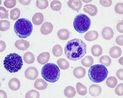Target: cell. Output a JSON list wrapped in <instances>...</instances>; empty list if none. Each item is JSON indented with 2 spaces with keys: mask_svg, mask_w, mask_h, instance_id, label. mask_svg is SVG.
I'll return each instance as SVG.
<instances>
[{
  "mask_svg": "<svg viewBox=\"0 0 123 98\" xmlns=\"http://www.w3.org/2000/svg\"><path fill=\"white\" fill-rule=\"evenodd\" d=\"M87 45L84 41L79 38H74L69 41L64 48L66 57L72 61L83 58L87 53Z\"/></svg>",
  "mask_w": 123,
  "mask_h": 98,
  "instance_id": "1",
  "label": "cell"
},
{
  "mask_svg": "<svg viewBox=\"0 0 123 98\" xmlns=\"http://www.w3.org/2000/svg\"><path fill=\"white\" fill-rule=\"evenodd\" d=\"M3 65L7 71L10 73H15L19 71L22 67V59L17 54L10 53L5 58Z\"/></svg>",
  "mask_w": 123,
  "mask_h": 98,
  "instance_id": "2",
  "label": "cell"
},
{
  "mask_svg": "<svg viewBox=\"0 0 123 98\" xmlns=\"http://www.w3.org/2000/svg\"><path fill=\"white\" fill-rule=\"evenodd\" d=\"M14 30L17 36L21 38H25L30 36L33 30L32 23L25 18L18 20L14 25Z\"/></svg>",
  "mask_w": 123,
  "mask_h": 98,
  "instance_id": "3",
  "label": "cell"
},
{
  "mask_svg": "<svg viewBox=\"0 0 123 98\" xmlns=\"http://www.w3.org/2000/svg\"><path fill=\"white\" fill-rule=\"evenodd\" d=\"M108 74V69L104 65L96 64L90 67L88 71V76L91 81L96 83L104 81Z\"/></svg>",
  "mask_w": 123,
  "mask_h": 98,
  "instance_id": "4",
  "label": "cell"
},
{
  "mask_svg": "<svg viewBox=\"0 0 123 98\" xmlns=\"http://www.w3.org/2000/svg\"><path fill=\"white\" fill-rule=\"evenodd\" d=\"M41 74L46 81L50 83H55L58 81L60 77V70L54 63H47L42 67Z\"/></svg>",
  "mask_w": 123,
  "mask_h": 98,
  "instance_id": "5",
  "label": "cell"
},
{
  "mask_svg": "<svg viewBox=\"0 0 123 98\" xmlns=\"http://www.w3.org/2000/svg\"><path fill=\"white\" fill-rule=\"evenodd\" d=\"M91 25V20L86 14H80L74 18V27L79 33H84L89 29Z\"/></svg>",
  "mask_w": 123,
  "mask_h": 98,
  "instance_id": "6",
  "label": "cell"
},
{
  "mask_svg": "<svg viewBox=\"0 0 123 98\" xmlns=\"http://www.w3.org/2000/svg\"><path fill=\"white\" fill-rule=\"evenodd\" d=\"M38 70L34 67H28L25 71V77L29 80H35L38 77Z\"/></svg>",
  "mask_w": 123,
  "mask_h": 98,
  "instance_id": "7",
  "label": "cell"
},
{
  "mask_svg": "<svg viewBox=\"0 0 123 98\" xmlns=\"http://www.w3.org/2000/svg\"><path fill=\"white\" fill-rule=\"evenodd\" d=\"M15 46L17 49L20 50H26L29 48V42L24 39H19L16 41Z\"/></svg>",
  "mask_w": 123,
  "mask_h": 98,
  "instance_id": "8",
  "label": "cell"
},
{
  "mask_svg": "<svg viewBox=\"0 0 123 98\" xmlns=\"http://www.w3.org/2000/svg\"><path fill=\"white\" fill-rule=\"evenodd\" d=\"M83 10L85 13H87L92 16L96 15L98 12V9L96 6L91 4L86 5L84 6Z\"/></svg>",
  "mask_w": 123,
  "mask_h": 98,
  "instance_id": "9",
  "label": "cell"
},
{
  "mask_svg": "<svg viewBox=\"0 0 123 98\" xmlns=\"http://www.w3.org/2000/svg\"><path fill=\"white\" fill-rule=\"evenodd\" d=\"M53 29V25L52 23L46 22H44L41 27V32L43 35H48L52 32Z\"/></svg>",
  "mask_w": 123,
  "mask_h": 98,
  "instance_id": "10",
  "label": "cell"
},
{
  "mask_svg": "<svg viewBox=\"0 0 123 98\" xmlns=\"http://www.w3.org/2000/svg\"><path fill=\"white\" fill-rule=\"evenodd\" d=\"M67 4L70 8L76 11L80 10L83 5L82 2L80 0H69Z\"/></svg>",
  "mask_w": 123,
  "mask_h": 98,
  "instance_id": "11",
  "label": "cell"
},
{
  "mask_svg": "<svg viewBox=\"0 0 123 98\" xmlns=\"http://www.w3.org/2000/svg\"><path fill=\"white\" fill-rule=\"evenodd\" d=\"M89 92L90 94L93 97H97L101 94L102 92V88L99 85L93 84L89 87Z\"/></svg>",
  "mask_w": 123,
  "mask_h": 98,
  "instance_id": "12",
  "label": "cell"
},
{
  "mask_svg": "<svg viewBox=\"0 0 123 98\" xmlns=\"http://www.w3.org/2000/svg\"><path fill=\"white\" fill-rule=\"evenodd\" d=\"M102 36L104 39L110 40L113 37L114 33L112 28L110 27H105L102 30Z\"/></svg>",
  "mask_w": 123,
  "mask_h": 98,
  "instance_id": "13",
  "label": "cell"
},
{
  "mask_svg": "<svg viewBox=\"0 0 123 98\" xmlns=\"http://www.w3.org/2000/svg\"><path fill=\"white\" fill-rule=\"evenodd\" d=\"M50 58V54L49 52H43L37 56V60L39 64L44 65L49 62Z\"/></svg>",
  "mask_w": 123,
  "mask_h": 98,
  "instance_id": "14",
  "label": "cell"
},
{
  "mask_svg": "<svg viewBox=\"0 0 123 98\" xmlns=\"http://www.w3.org/2000/svg\"><path fill=\"white\" fill-rule=\"evenodd\" d=\"M86 71L85 68L79 66L74 69L73 71V74L74 76L77 78H83L86 75Z\"/></svg>",
  "mask_w": 123,
  "mask_h": 98,
  "instance_id": "15",
  "label": "cell"
},
{
  "mask_svg": "<svg viewBox=\"0 0 123 98\" xmlns=\"http://www.w3.org/2000/svg\"><path fill=\"white\" fill-rule=\"evenodd\" d=\"M34 86L37 90H45L48 87V84L45 80L42 78H39L35 81Z\"/></svg>",
  "mask_w": 123,
  "mask_h": 98,
  "instance_id": "16",
  "label": "cell"
},
{
  "mask_svg": "<svg viewBox=\"0 0 123 98\" xmlns=\"http://www.w3.org/2000/svg\"><path fill=\"white\" fill-rule=\"evenodd\" d=\"M98 37V33L97 31L92 30L87 32L85 34L84 38L85 40L91 42L96 40Z\"/></svg>",
  "mask_w": 123,
  "mask_h": 98,
  "instance_id": "17",
  "label": "cell"
},
{
  "mask_svg": "<svg viewBox=\"0 0 123 98\" xmlns=\"http://www.w3.org/2000/svg\"><path fill=\"white\" fill-rule=\"evenodd\" d=\"M8 86L9 88L13 91H17L21 87V83L18 78H14L9 82Z\"/></svg>",
  "mask_w": 123,
  "mask_h": 98,
  "instance_id": "18",
  "label": "cell"
},
{
  "mask_svg": "<svg viewBox=\"0 0 123 98\" xmlns=\"http://www.w3.org/2000/svg\"><path fill=\"white\" fill-rule=\"evenodd\" d=\"M109 54L112 58L117 59L122 55V49L118 46L112 47L110 49Z\"/></svg>",
  "mask_w": 123,
  "mask_h": 98,
  "instance_id": "19",
  "label": "cell"
},
{
  "mask_svg": "<svg viewBox=\"0 0 123 98\" xmlns=\"http://www.w3.org/2000/svg\"><path fill=\"white\" fill-rule=\"evenodd\" d=\"M44 20L43 14L41 12L35 13L32 16V21L35 25H39L42 24Z\"/></svg>",
  "mask_w": 123,
  "mask_h": 98,
  "instance_id": "20",
  "label": "cell"
},
{
  "mask_svg": "<svg viewBox=\"0 0 123 98\" xmlns=\"http://www.w3.org/2000/svg\"><path fill=\"white\" fill-rule=\"evenodd\" d=\"M57 35L60 39L65 41L69 38L70 36V33L68 29H62L59 30L57 32Z\"/></svg>",
  "mask_w": 123,
  "mask_h": 98,
  "instance_id": "21",
  "label": "cell"
},
{
  "mask_svg": "<svg viewBox=\"0 0 123 98\" xmlns=\"http://www.w3.org/2000/svg\"><path fill=\"white\" fill-rule=\"evenodd\" d=\"M94 59L91 56H87L81 60V64L85 67H91L94 63Z\"/></svg>",
  "mask_w": 123,
  "mask_h": 98,
  "instance_id": "22",
  "label": "cell"
},
{
  "mask_svg": "<svg viewBox=\"0 0 123 98\" xmlns=\"http://www.w3.org/2000/svg\"><path fill=\"white\" fill-rule=\"evenodd\" d=\"M76 90L74 87L71 86H69L66 87L64 90V94L65 96L68 98H72L76 95Z\"/></svg>",
  "mask_w": 123,
  "mask_h": 98,
  "instance_id": "23",
  "label": "cell"
},
{
  "mask_svg": "<svg viewBox=\"0 0 123 98\" xmlns=\"http://www.w3.org/2000/svg\"><path fill=\"white\" fill-rule=\"evenodd\" d=\"M24 60L25 63L28 64L33 63L35 60V57L33 54L30 52H27L24 55Z\"/></svg>",
  "mask_w": 123,
  "mask_h": 98,
  "instance_id": "24",
  "label": "cell"
},
{
  "mask_svg": "<svg viewBox=\"0 0 123 98\" xmlns=\"http://www.w3.org/2000/svg\"><path fill=\"white\" fill-rule=\"evenodd\" d=\"M91 52L94 56L98 57L103 53V49L100 45H94L91 48Z\"/></svg>",
  "mask_w": 123,
  "mask_h": 98,
  "instance_id": "25",
  "label": "cell"
},
{
  "mask_svg": "<svg viewBox=\"0 0 123 98\" xmlns=\"http://www.w3.org/2000/svg\"><path fill=\"white\" fill-rule=\"evenodd\" d=\"M57 63L59 68L63 70H67L69 68L70 65L68 61L64 58L58 59L57 61Z\"/></svg>",
  "mask_w": 123,
  "mask_h": 98,
  "instance_id": "26",
  "label": "cell"
},
{
  "mask_svg": "<svg viewBox=\"0 0 123 98\" xmlns=\"http://www.w3.org/2000/svg\"><path fill=\"white\" fill-rule=\"evenodd\" d=\"M76 88L78 94L81 96H85L87 94V87L83 84L78 82L76 85Z\"/></svg>",
  "mask_w": 123,
  "mask_h": 98,
  "instance_id": "27",
  "label": "cell"
},
{
  "mask_svg": "<svg viewBox=\"0 0 123 98\" xmlns=\"http://www.w3.org/2000/svg\"><path fill=\"white\" fill-rule=\"evenodd\" d=\"M117 78L115 76H110L107 79L106 84L108 87L111 88H113L116 87L117 84Z\"/></svg>",
  "mask_w": 123,
  "mask_h": 98,
  "instance_id": "28",
  "label": "cell"
},
{
  "mask_svg": "<svg viewBox=\"0 0 123 98\" xmlns=\"http://www.w3.org/2000/svg\"><path fill=\"white\" fill-rule=\"evenodd\" d=\"M52 53L55 57H58L61 56L63 53L62 48L60 45H55L52 49Z\"/></svg>",
  "mask_w": 123,
  "mask_h": 98,
  "instance_id": "29",
  "label": "cell"
},
{
  "mask_svg": "<svg viewBox=\"0 0 123 98\" xmlns=\"http://www.w3.org/2000/svg\"><path fill=\"white\" fill-rule=\"evenodd\" d=\"M21 11L19 9L15 8L12 10L10 11V18L13 21L18 19L20 16Z\"/></svg>",
  "mask_w": 123,
  "mask_h": 98,
  "instance_id": "30",
  "label": "cell"
},
{
  "mask_svg": "<svg viewBox=\"0 0 123 98\" xmlns=\"http://www.w3.org/2000/svg\"><path fill=\"white\" fill-rule=\"evenodd\" d=\"M99 62L101 64L106 67H108L111 64L112 60L110 56L107 55H104L100 58Z\"/></svg>",
  "mask_w": 123,
  "mask_h": 98,
  "instance_id": "31",
  "label": "cell"
},
{
  "mask_svg": "<svg viewBox=\"0 0 123 98\" xmlns=\"http://www.w3.org/2000/svg\"><path fill=\"white\" fill-rule=\"evenodd\" d=\"M50 7L51 9L55 11H59L61 9L62 5L59 0H54L50 3Z\"/></svg>",
  "mask_w": 123,
  "mask_h": 98,
  "instance_id": "32",
  "label": "cell"
},
{
  "mask_svg": "<svg viewBox=\"0 0 123 98\" xmlns=\"http://www.w3.org/2000/svg\"><path fill=\"white\" fill-rule=\"evenodd\" d=\"M10 27V23L7 20H1L0 21V29L3 32L7 31Z\"/></svg>",
  "mask_w": 123,
  "mask_h": 98,
  "instance_id": "33",
  "label": "cell"
},
{
  "mask_svg": "<svg viewBox=\"0 0 123 98\" xmlns=\"http://www.w3.org/2000/svg\"><path fill=\"white\" fill-rule=\"evenodd\" d=\"M36 6L38 8L43 10L46 9L49 6V2L47 0H37Z\"/></svg>",
  "mask_w": 123,
  "mask_h": 98,
  "instance_id": "34",
  "label": "cell"
},
{
  "mask_svg": "<svg viewBox=\"0 0 123 98\" xmlns=\"http://www.w3.org/2000/svg\"><path fill=\"white\" fill-rule=\"evenodd\" d=\"M39 97V93L35 90H32L28 91L25 96L26 98H38Z\"/></svg>",
  "mask_w": 123,
  "mask_h": 98,
  "instance_id": "35",
  "label": "cell"
},
{
  "mask_svg": "<svg viewBox=\"0 0 123 98\" xmlns=\"http://www.w3.org/2000/svg\"><path fill=\"white\" fill-rule=\"evenodd\" d=\"M9 11L4 7L0 6V18H8Z\"/></svg>",
  "mask_w": 123,
  "mask_h": 98,
  "instance_id": "36",
  "label": "cell"
},
{
  "mask_svg": "<svg viewBox=\"0 0 123 98\" xmlns=\"http://www.w3.org/2000/svg\"><path fill=\"white\" fill-rule=\"evenodd\" d=\"M16 3V0H6L4 2V5L7 8H12L15 6Z\"/></svg>",
  "mask_w": 123,
  "mask_h": 98,
  "instance_id": "37",
  "label": "cell"
},
{
  "mask_svg": "<svg viewBox=\"0 0 123 98\" xmlns=\"http://www.w3.org/2000/svg\"><path fill=\"white\" fill-rule=\"evenodd\" d=\"M115 11L118 14H123V4L122 3H118L115 6Z\"/></svg>",
  "mask_w": 123,
  "mask_h": 98,
  "instance_id": "38",
  "label": "cell"
},
{
  "mask_svg": "<svg viewBox=\"0 0 123 98\" xmlns=\"http://www.w3.org/2000/svg\"><path fill=\"white\" fill-rule=\"evenodd\" d=\"M115 93L117 95L119 96L123 95V84L122 83L119 84L116 87L115 89Z\"/></svg>",
  "mask_w": 123,
  "mask_h": 98,
  "instance_id": "39",
  "label": "cell"
},
{
  "mask_svg": "<svg viewBox=\"0 0 123 98\" xmlns=\"http://www.w3.org/2000/svg\"><path fill=\"white\" fill-rule=\"evenodd\" d=\"M99 2L101 5L105 7H109L112 3V0H100Z\"/></svg>",
  "mask_w": 123,
  "mask_h": 98,
  "instance_id": "40",
  "label": "cell"
},
{
  "mask_svg": "<svg viewBox=\"0 0 123 98\" xmlns=\"http://www.w3.org/2000/svg\"><path fill=\"white\" fill-rule=\"evenodd\" d=\"M123 35H119V36H118V37H117V38H116V44H117V45H119L123 46Z\"/></svg>",
  "mask_w": 123,
  "mask_h": 98,
  "instance_id": "41",
  "label": "cell"
},
{
  "mask_svg": "<svg viewBox=\"0 0 123 98\" xmlns=\"http://www.w3.org/2000/svg\"><path fill=\"white\" fill-rule=\"evenodd\" d=\"M123 69H119V70H118L117 71L116 76L118 78H119V80H123Z\"/></svg>",
  "mask_w": 123,
  "mask_h": 98,
  "instance_id": "42",
  "label": "cell"
},
{
  "mask_svg": "<svg viewBox=\"0 0 123 98\" xmlns=\"http://www.w3.org/2000/svg\"><path fill=\"white\" fill-rule=\"evenodd\" d=\"M123 21L118 23L117 25V29L119 32L121 33H123Z\"/></svg>",
  "mask_w": 123,
  "mask_h": 98,
  "instance_id": "43",
  "label": "cell"
},
{
  "mask_svg": "<svg viewBox=\"0 0 123 98\" xmlns=\"http://www.w3.org/2000/svg\"><path fill=\"white\" fill-rule=\"evenodd\" d=\"M18 1L21 4L24 5H28L31 3V0H18Z\"/></svg>",
  "mask_w": 123,
  "mask_h": 98,
  "instance_id": "44",
  "label": "cell"
},
{
  "mask_svg": "<svg viewBox=\"0 0 123 98\" xmlns=\"http://www.w3.org/2000/svg\"><path fill=\"white\" fill-rule=\"evenodd\" d=\"M0 52H2L5 50L6 45V43L4 41H0Z\"/></svg>",
  "mask_w": 123,
  "mask_h": 98,
  "instance_id": "45",
  "label": "cell"
},
{
  "mask_svg": "<svg viewBox=\"0 0 123 98\" xmlns=\"http://www.w3.org/2000/svg\"><path fill=\"white\" fill-rule=\"evenodd\" d=\"M0 98H7V95L6 93L4 90H0Z\"/></svg>",
  "mask_w": 123,
  "mask_h": 98,
  "instance_id": "46",
  "label": "cell"
},
{
  "mask_svg": "<svg viewBox=\"0 0 123 98\" xmlns=\"http://www.w3.org/2000/svg\"><path fill=\"white\" fill-rule=\"evenodd\" d=\"M119 63H120L121 65H123V57H122L119 59Z\"/></svg>",
  "mask_w": 123,
  "mask_h": 98,
  "instance_id": "47",
  "label": "cell"
},
{
  "mask_svg": "<svg viewBox=\"0 0 123 98\" xmlns=\"http://www.w3.org/2000/svg\"><path fill=\"white\" fill-rule=\"evenodd\" d=\"M92 1V0H83V2H84L85 3H90V2H91Z\"/></svg>",
  "mask_w": 123,
  "mask_h": 98,
  "instance_id": "48",
  "label": "cell"
}]
</instances>
